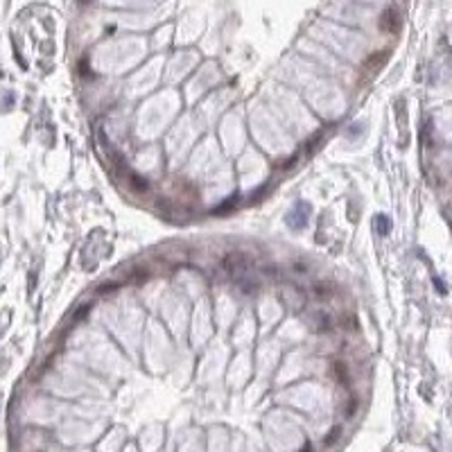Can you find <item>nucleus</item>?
Masks as SVG:
<instances>
[{"label": "nucleus", "mask_w": 452, "mask_h": 452, "mask_svg": "<svg viewBox=\"0 0 452 452\" xmlns=\"http://www.w3.org/2000/svg\"><path fill=\"white\" fill-rule=\"evenodd\" d=\"M310 215H312V208H310V204H305V202H296L294 204V208L290 210V215H287V224L294 228V231H301V228H305L308 226V220H310Z\"/></svg>", "instance_id": "nucleus-1"}, {"label": "nucleus", "mask_w": 452, "mask_h": 452, "mask_svg": "<svg viewBox=\"0 0 452 452\" xmlns=\"http://www.w3.org/2000/svg\"><path fill=\"white\" fill-rule=\"evenodd\" d=\"M380 27L382 30H387V32H398V27H400L398 11L396 9H387L385 14H382V19H380Z\"/></svg>", "instance_id": "nucleus-2"}, {"label": "nucleus", "mask_w": 452, "mask_h": 452, "mask_svg": "<svg viewBox=\"0 0 452 452\" xmlns=\"http://www.w3.org/2000/svg\"><path fill=\"white\" fill-rule=\"evenodd\" d=\"M387 57H389V52H375V57H371L364 64V68H380L387 61Z\"/></svg>", "instance_id": "nucleus-3"}, {"label": "nucleus", "mask_w": 452, "mask_h": 452, "mask_svg": "<svg viewBox=\"0 0 452 452\" xmlns=\"http://www.w3.org/2000/svg\"><path fill=\"white\" fill-rule=\"evenodd\" d=\"M129 186H134V188H136V190H138V192H145L147 188H150V183H145V181L140 179V176L131 174V176H129Z\"/></svg>", "instance_id": "nucleus-4"}, {"label": "nucleus", "mask_w": 452, "mask_h": 452, "mask_svg": "<svg viewBox=\"0 0 452 452\" xmlns=\"http://www.w3.org/2000/svg\"><path fill=\"white\" fill-rule=\"evenodd\" d=\"M339 437H341V427H333V430L328 432V437H326V441H323V443H326V445H333Z\"/></svg>", "instance_id": "nucleus-5"}, {"label": "nucleus", "mask_w": 452, "mask_h": 452, "mask_svg": "<svg viewBox=\"0 0 452 452\" xmlns=\"http://www.w3.org/2000/svg\"><path fill=\"white\" fill-rule=\"evenodd\" d=\"M335 373H337V377H339L341 385H348V382H351V380H348V375H346V371H344V364L337 362L335 364Z\"/></svg>", "instance_id": "nucleus-6"}, {"label": "nucleus", "mask_w": 452, "mask_h": 452, "mask_svg": "<svg viewBox=\"0 0 452 452\" xmlns=\"http://www.w3.org/2000/svg\"><path fill=\"white\" fill-rule=\"evenodd\" d=\"M314 294H317V296H333V287H330V285H326V283H321V285H317V287H314Z\"/></svg>", "instance_id": "nucleus-7"}, {"label": "nucleus", "mask_w": 452, "mask_h": 452, "mask_svg": "<svg viewBox=\"0 0 452 452\" xmlns=\"http://www.w3.org/2000/svg\"><path fill=\"white\" fill-rule=\"evenodd\" d=\"M377 226H380V233H387L389 228H391V222H389L385 215H380V222H377Z\"/></svg>", "instance_id": "nucleus-8"}, {"label": "nucleus", "mask_w": 452, "mask_h": 452, "mask_svg": "<svg viewBox=\"0 0 452 452\" xmlns=\"http://www.w3.org/2000/svg\"><path fill=\"white\" fill-rule=\"evenodd\" d=\"M303 452H312V448H310V445H305V450H303Z\"/></svg>", "instance_id": "nucleus-9"}]
</instances>
